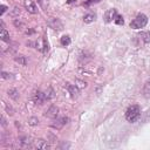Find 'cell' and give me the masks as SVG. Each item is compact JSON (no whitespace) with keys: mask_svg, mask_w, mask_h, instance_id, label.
Instances as JSON below:
<instances>
[{"mask_svg":"<svg viewBox=\"0 0 150 150\" xmlns=\"http://www.w3.org/2000/svg\"><path fill=\"white\" fill-rule=\"evenodd\" d=\"M76 82H77V83H80V84H76V86H77L79 88H84V87L87 86V83H86V82H83V81H80V80H76Z\"/></svg>","mask_w":150,"mask_h":150,"instance_id":"cell-24","label":"cell"},{"mask_svg":"<svg viewBox=\"0 0 150 150\" xmlns=\"http://www.w3.org/2000/svg\"><path fill=\"white\" fill-rule=\"evenodd\" d=\"M67 122H68V117L56 118V120L54 121V123L52 124V127H53V128H55V129H61L64 124H67Z\"/></svg>","mask_w":150,"mask_h":150,"instance_id":"cell-9","label":"cell"},{"mask_svg":"<svg viewBox=\"0 0 150 150\" xmlns=\"http://www.w3.org/2000/svg\"><path fill=\"white\" fill-rule=\"evenodd\" d=\"M47 100V97H46V94L45 93H42V91H35L34 94H33V101L36 103V104H42L45 101Z\"/></svg>","mask_w":150,"mask_h":150,"instance_id":"cell-6","label":"cell"},{"mask_svg":"<svg viewBox=\"0 0 150 150\" xmlns=\"http://www.w3.org/2000/svg\"><path fill=\"white\" fill-rule=\"evenodd\" d=\"M15 61H16L19 64H21V66H26V64H27V60H26V57H25L23 55H18V56H15Z\"/></svg>","mask_w":150,"mask_h":150,"instance_id":"cell-14","label":"cell"},{"mask_svg":"<svg viewBox=\"0 0 150 150\" xmlns=\"http://www.w3.org/2000/svg\"><path fill=\"white\" fill-rule=\"evenodd\" d=\"M8 95H9L13 100H18V96H19V94H18V91H16L15 89H9V90H8Z\"/></svg>","mask_w":150,"mask_h":150,"instance_id":"cell-17","label":"cell"},{"mask_svg":"<svg viewBox=\"0 0 150 150\" xmlns=\"http://www.w3.org/2000/svg\"><path fill=\"white\" fill-rule=\"evenodd\" d=\"M0 38H1L2 41H9V34H8V32L4 27L0 30Z\"/></svg>","mask_w":150,"mask_h":150,"instance_id":"cell-13","label":"cell"},{"mask_svg":"<svg viewBox=\"0 0 150 150\" xmlns=\"http://www.w3.org/2000/svg\"><path fill=\"white\" fill-rule=\"evenodd\" d=\"M23 5L26 7V9L32 13V14H36L38 13V6L35 5V2L33 0H25L23 1Z\"/></svg>","mask_w":150,"mask_h":150,"instance_id":"cell-7","label":"cell"},{"mask_svg":"<svg viewBox=\"0 0 150 150\" xmlns=\"http://www.w3.org/2000/svg\"><path fill=\"white\" fill-rule=\"evenodd\" d=\"M19 14H20V8H18V7H14L13 11L11 12V15L12 16H15V15H19Z\"/></svg>","mask_w":150,"mask_h":150,"instance_id":"cell-22","label":"cell"},{"mask_svg":"<svg viewBox=\"0 0 150 150\" xmlns=\"http://www.w3.org/2000/svg\"><path fill=\"white\" fill-rule=\"evenodd\" d=\"M100 1H101V0H84V1H83V5H84V6H89V5L100 2Z\"/></svg>","mask_w":150,"mask_h":150,"instance_id":"cell-21","label":"cell"},{"mask_svg":"<svg viewBox=\"0 0 150 150\" xmlns=\"http://www.w3.org/2000/svg\"><path fill=\"white\" fill-rule=\"evenodd\" d=\"M2 77H4V79H8L9 76H8V74H7V73H5V71H2Z\"/></svg>","mask_w":150,"mask_h":150,"instance_id":"cell-27","label":"cell"},{"mask_svg":"<svg viewBox=\"0 0 150 150\" xmlns=\"http://www.w3.org/2000/svg\"><path fill=\"white\" fill-rule=\"evenodd\" d=\"M116 15H117V12H116L115 8L108 9V11L104 13V20H105V22H111L112 20H115Z\"/></svg>","mask_w":150,"mask_h":150,"instance_id":"cell-8","label":"cell"},{"mask_svg":"<svg viewBox=\"0 0 150 150\" xmlns=\"http://www.w3.org/2000/svg\"><path fill=\"white\" fill-rule=\"evenodd\" d=\"M94 20H95V14H93V13H89V14L84 15V18H83V21H84L86 23H90V22H93Z\"/></svg>","mask_w":150,"mask_h":150,"instance_id":"cell-15","label":"cell"},{"mask_svg":"<svg viewBox=\"0 0 150 150\" xmlns=\"http://www.w3.org/2000/svg\"><path fill=\"white\" fill-rule=\"evenodd\" d=\"M66 88L69 91V94L71 95V97H76L79 94V87L76 84H70V83H66Z\"/></svg>","mask_w":150,"mask_h":150,"instance_id":"cell-10","label":"cell"},{"mask_svg":"<svg viewBox=\"0 0 150 150\" xmlns=\"http://www.w3.org/2000/svg\"><path fill=\"white\" fill-rule=\"evenodd\" d=\"M45 94H46V97H47V100H48V98H52V97H54V93H53V90H52L50 88H49V89H48V91H46Z\"/></svg>","mask_w":150,"mask_h":150,"instance_id":"cell-23","label":"cell"},{"mask_svg":"<svg viewBox=\"0 0 150 150\" xmlns=\"http://www.w3.org/2000/svg\"><path fill=\"white\" fill-rule=\"evenodd\" d=\"M150 42V32H141L135 36V43L137 47H142Z\"/></svg>","mask_w":150,"mask_h":150,"instance_id":"cell-3","label":"cell"},{"mask_svg":"<svg viewBox=\"0 0 150 150\" xmlns=\"http://www.w3.org/2000/svg\"><path fill=\"white\" fill-rule=\"evenodd\" d=\"M38 2H39V5H40L43 9H46V8L48 7V0H38Z\"/></svg>","mask_w":150,"mask_h":150,"instance_id":"cell-19","label":"cell"},{"mask_svg":"<svg viewBox=\"0 0 150 150\" xmlns=\"http://www.w3.org/2000/svg\"><path fill=\"white\" fill-rule=\"evenodd\" d=\"M34 145H35V148H38V149H41V150H47V149H49V145H48V143H47L45 139H42V138L35 139V142H34Z\"/></svg>","mask_w":150,"mask_h":150,"instance_id":"cell-11","label":"cell"},{"mask_svg":"<svg viewBox=\"0 0 150 150\" xmlns=\"http://www.w3.org/2000/svg\"><path fill=\"white\" fill-rule=\"evenodd\" d=\"M141 116V108L139 105L137 104H132L130 105L128 109H127V112H125V118L129 121V122H136Z\"/></svg>","mask_w":150,"mask_h":150,"instance_id":"cell-1","label":"cell"},{"mask_svg":"<svg viewBox=\"0 0 150 150\" xmlns=\"http://www.w3.org/2000/svg\"><path fill=\"white\" fill-rule=\"evenodd\" d=\"M148 23V18L144 14H138L131 22H130V27L134 29H139L145 27V25Z\"/></svg>","mask_w":150,"mask_h":150,"instance_id":"cell-2","label":"cell"},{"mask_svg":"<svg viewBox=\"0 0 150 150\" xmlns=\"http://www.w3.org/2000/svg\"><path fill=\"white\" fill-rule=\"evenodd\" d=\"M28 123H29L30 125H36V124L39 123V120H38L36 117H30V118L28 120Z\"/></svg>","mask_w":150,"mask_h":150,"instance_id":"cell-20","label":"cell"},{"mask_svg":"<svg viewBox=\"0 0 150 150\" xmlns=\"http://www.w3.org/2000/svg\"><path fill=\"white\" fill-rule=\"evenodd\" d=\"M48 25H49L50 28H53V29H55V30H61V29H63V23H62L61 20L57 19V18H50V19L48 20Z\"/></svg>","mask_w":150,"mask_h":150,"instance_id":"cell-4","label":"cell"},{"mask_svg":"<svg viewBox=\"0 0 150 150\" xmlns=\"http://www.w3.org/2000/svg\"><path fill=\"white\" fill-rule=\"evenodd\" d=\"M6 9H7V7H6L5 5H1V12H0V14L2 15V14H4L5 12H6Z\"/></svg>","mask_w":150,"mask_h":150,"instance_id":"cell-26","label":"cell"},{"mask_svg":"<svg viewBox=\"0 0 150 150\" xmlns=\"http://www.w3.org/2000/svg\"><path fill=\"white\" fill-rule=\"evenodd\" d=\"M69 43H70V38L68 35H63L61 38V45L62 46H68Z\"/></svg>","mask_w":150,"mask_h":150,"instance_id":"cell-16","label":"cell"},{"mask_svg":"<svg viewBox=\"0 0 150 150\" xmlns=\"http://www.w3.org/2000/svg\"><path fill=\"white\" fill-rule=\"evenodd\" d=\"M142 93H143L144 96H149L150 95V79L144 83L143 89H142Z\"/></svg>","mask_w":150,"mask_h":150,"instance_id":"cell-12","label":"cell"},{"mask_svg":"<svg viewBox=\"0 0 150 150\" xmlns=\"http://www.w3.org/2000/svg\"><path fill=\"white\" fill-rule=\"evenodd\" d=\"M114 21H115V23H117V25H123V23H124L123 18H122L121 15H118V14L116 15V18H115V20H114Z\"/></svg>","mask_w":150,"mask_h":150,"instance_id":"cell-18","label":"cell"},{"mask_svg":"<svg viewBox=\"0 0 150 150\" xmlns=\"http://www.w3.org/2000/svg\"><path fill=\"white\" fill-rule=\"evenodd\" d=\"M57 115H59V108H57L56 105H50V107L46 110V112H45V116H46V117L53 118V120L56 118Z\"/></svg>","mask_w":150,"mask_h":150,"instance_id":"cell-5","label":"cell"},{"mask_svg":"<svg viewBox=\"0 0 150 150\" xmlns=\"http://www.w3.org/2000/svg\"><path fill=\"white\" fill-rule=\"evenodd\" d=\"M14 25H15V27H18V28H19V27H23V23H22L21 21H18V20L14 21Z\"/></svg>","mask_w":150,"mask_h":150,"instance_id":"cell-25","label":"cell"}]
</instances>
